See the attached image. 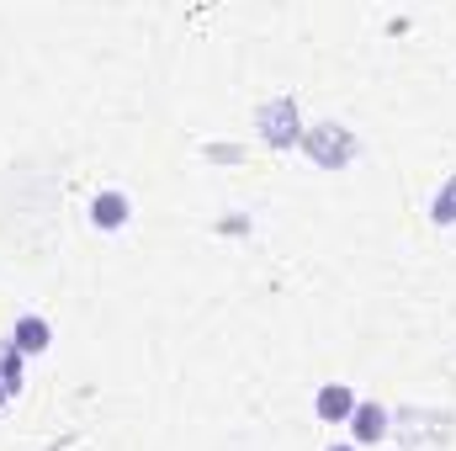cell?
I'll return each instance as SVG.
<instances>
[{
	"label": "cell",
	"mask_w": 456,
	"mask_h": 451,
	"mask_svg": "<svg viewBox=\"0 0 456 451\" xmlns=\"http://www.w3.org/2000/svg\"><path fill=\"white\" fill-rule=\"evenodd\" d=\"M255 133H260V144H271V149H292V144H303L308 122L297 117V102H292V96H271V102H260V112H255Z\"/></svg>",
	"instance_id": "1"
},
{
	"label": "cell",
	"mask_w": 456,
	"mask_h": 451,
	"mask_svg": "<svg viewBox=\"0 0 456 451\" xmlns=\"http://www.w3.org/2000/svg\"><path fill=\"white\" fill-rule=\"evenodd\" d=\"M303 154L319 165V170H345L355 160V133L345 122H314L303 133Z\"/></svg>",
	"instance_id": "2"
},
{
	"label": "cell",
	"mask_w": 456,
	"mask_h": 451,
	"mask_svg": "<svg viewBox=\"0 0 456 451\" xmlns=\"http://www.w3.org/2000/svg\"><path fill=\"white\" fill-rule=\"evenodd\" d=\"M350 425V447H377V441H387V430H393V414L382 409V404H355V414L345 420Z\"/></svg>",
	"instance_id": "3"
},
{
	"label": "cell",
	"mask_w": 456,
	"mask_h": 451,
	"mask_svg": "<svg viewBox=\"0 0 456 451\" xmlns=\"http://www.w3.org/2000/svg\"><path fill=\"white\" fill-rule=\"evenodd\" d=\"M11 345H16L21 356H43V350L53 345V324H48V319H37V314H27V319H16Z\"/></svg>",
	"instance_id": "4"
},
{
	"label": "cell",
	"mask_w": 456,
	"mask_h": 451,
	"mask_svg": "<svg viewBox=\"0 0 456 451\" xmlns=\"http://www.w3.org/2000/svg\"><path fill=\"white\" fill-rule=\"evenodd\" d=\"M314 409H319V420H324V425H345V420L355 414V393H350L345 382H330V388H319Z\"/></svg>",
	"instance_id": "5"
},
{
	"label": "cell",
	"mask_w": 456,
	"mask_h": 451,
	"mask_svg": "<svg viewBox=\"0 0 456 451\" xmlns=\"http://www.w3.org/2000/svg\"><path fill=\"white\" fill-rule=\"evenodd\" d=\"M133 218V202L122 197V192H96V202H91V224L102 228V234H112Z\"/></svg>",
	"instance_id": "6"
},
{
	"label": "cell",
	"mask_w": 456,
	"mask_h": 451,
	"mask_svg": "<svg viewBox=\"0 0 456 451\" xmlns=\"http://www.w3.org/2000/svg\"><path fill=\"white\" fill-rule=\"evenodd\" d=\"M21 361H27V356H21V350L11 345V335H5L0 340V409L21 393Z\"/></svg>",
	"instance_id": "7"
},
{
	"label": "cell",
	"mask_w": 456,
	"mask_h": 451,
	"mask_svg": "<svg viewBox=\"0 0 456 451\" xmlns=\"http://www.w3.org/2000/svg\"><path fill=\"white\" fill-rule=\"evenodd\" d=\"M430 224H436V228H452L456 224V176H452V181H441V192L430 197Z\"/></svg>",
	"instance_id": "8"
},
{
	"label": "cell",
	"mask_w": 456,
	"mask_h": 451,
	"mask_svg": "<svg viewBox=\"0 0 456 451\" xmlns=\"http://www.w3.org/2000/svg\"><path fill=\"white\" fill-rule=\"evenodd\" d=\"M330 451H355V447H350V441H340V447H330Z\"/></svg>",
	"instance_id": "9"
}]
</instances>
